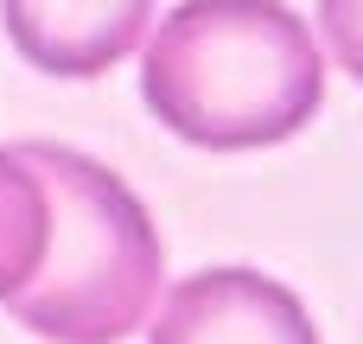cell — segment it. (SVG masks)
Here are the masks:
<instances>
[{
	"label": "cell",
	"mask_w": 363,
	"mask_h": 344,
	"mask_svg": "<svg viewBox=\"0 0 363 344\" xmlns=\"http://www.w3.org/2000/svg\"><path fill=\"white\" fill-rule=\"evenodd\" d=\"M147 109L191 147L249 153L294 140L325 102V57L281 0H185L140 57Z\"/></svg>",
	"instance_id": "1"
},
{
	"label": "cell",
	"mask_w": 363,
	"mask_h": 344,
	"mask_svg": "<svg viewBox=\"0 0 363 344\" xmlns=\"http://www.w3.org/2000/svg\"><path fill=\"white\" fill-rule=\"evenodd\" d=\"M51 198V249L38 274L6 300V313L51 344H121L160 306V230L147 204L108 172L102 160L57 147V140H19L13 147Z\"/></svg>",
	"instance_id": "2"
},
{
	"label": "cell",
	"mask_w": 363,
	"mask_h": 344,
	"mask_svg": "<svg viewBox=\"0 0 363 344\" xmlns=\"http://www.w3.org/2000/svg\"><path fill=\"white\" fill-rule=\"evenodd\" d=\"M147 344H319L294 287L255 268H204L160 294Z\"/></svg>",
	"instance_id": "3"
},
{
	"label": "cell",
	"mask_w": 363,
	"mask_h": 344,
	"mask_svg": "<svg viewBox=\"0 0 363 344\" xmlns=\"http://www.w3.org/2000/svg\"><path fill=\"white\" fill-rule=\"evenodd\" d=\"M6 38L45 77H102L153 19V0H0Z\"/></svg>",
	"instance_id": "4"
},
{
	"label": "cell",
	"mask_w": 363,
	"mask_h": 344,
	"mask_svg": "<svg viewBox=\"0 0 363 344\" xmlns=\"http://www.w3.org/2000/svg\"><path fill=\"white\" fill-rule=\"evenodd\" d=\"M45 249H51V198H45V179L13 147H0V300H13L38 274Z\"/></svg>",
	"instance_id": "5"
},
{
	"label": "cell",
	"mask_w": 363,
	"mask_h": 344,
	"mask_svg": "<svg viewBox=\"0 0 363 344\" xmlns=\"http://www.w3.org/2000/svg\"><path fill=\"white\" fill-rule=\"evenodd\" d=\"M319 26H325L332 57L363 83V0H319Z\"/></svg>",
	"instance_id": "6"
}]
</instances>
